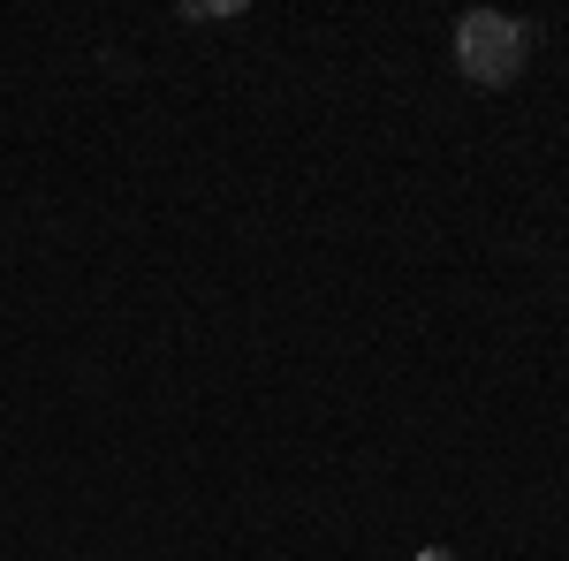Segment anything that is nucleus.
<instances>
[{"mask_svg": "<svg viewBox=\"0 0 569 561\" xmlns=\"http://www.w3.org/2000/svg\"><path fill=\"white\" fill-rule=\"evenodd\" d=\"M525 46L531 31L517 16H501V8H471L463 23H456V69L471 77L479 91H501L525 77Z\"/></svg>", "mask_w": 569, "mask_h": 561, "instance_id": "1", "label": "nucleus"}, {"mask_svg": "<svg viewBox=\"0 0 569 561\" xmlns=\"http://www.w3.org/2000/svg\"><path fill=\"white\" fill-rule=\"evenodd\" d=\"M418 561H463V554H448V547H418Z\"/></svg>", "mask_w": 569, "mask_h": 561, "instance_id": "2", "label": "nucleus"}]
</instances>
